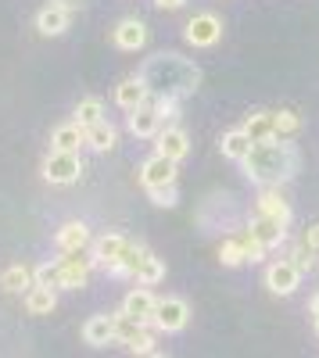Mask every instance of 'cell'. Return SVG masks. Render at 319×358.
Returning <instances> with one entry per match:
<instances>
[{
    "label": "cell",
    "mask_w": 319,
    "mask_h": 358,
    "mask_svg": "<svg viewBox=\"0 0 319 358\" xmlns=\"http://www.w3.org/2000/svg\"><path fill=\"white\" fill-rule=\"evenodd\" d=\"M151 251L143 248L140 241H129V248H126V255L119 258V265H111L108 268V276H133L136 280V268L143 265V258H148Z\"/></svg>",
    "instance_id": "24"
},
{
    "label": "cell",
    "mask_w": 319,
    "mask_h": 358,
    "mask_svg": "<svg viewBox=\"0 0 319 358\" xmlns=\"http://www.w3.org/2000/svg\"><path fill=\"white\" fill-rule=\"evenodd\" d=\"M72 122L83 126V129L104 122V101H101V97H83V101L76 104V118H72Z\"/></svg>",
    "instance_id": "27"
},
{
    "label": "cell",
    "mask_w": 319,
    "mask_h": 358,
    "mask_svg": "<svg viewBox=\"0 0 319 358\" xmlns=\"http://www.w3.org/2000/svg\"><path fill=\"white\" fill-rule=\"evenodd\" d=\"M50 4H57V8H65V11H79L86 0H50Z\"/></svg>",
    "instance_id": "38"
},
{
    "label": "cell",
    "mask_w": 319,
    "mask_h": 358,
    "mask_svg": "<svg viewBox=\"0 0 319 358\" xmlns=\"http://www.w3.org/2000/svg\"><path fill=\"white\" fill-rule=\"evenodd\" d=\"M126 348H129L133 355H140V358L155 355V330H151V326H143V330H140L133 341H126Z\"/></svg>",
    "instance_id": "33"
},
{
    "label": "cell",
    "mask_w": 319,
    "mask_h": 358,
    "mask_svg": "<svg viewBox=\"0 0 319 358\" xmlns=\"http://www.w3.org/2000/svg\"><path fill=\"white\" fill-rule=\"evenodd\" d=\"M187 322H190V305L183 297H162L155 308V319H151V330L155 334H180Z\"/></svg>",
    "instance_id": "3"
},
{
    "label": "cell",
    "mask_w": 319,
    "mask_h": 358,
    "mask_svg": "<svg viewBox=\"0 0 319 358\" xmlns=\"http://www.w3.org/2000/svg\"><path fill=\"white\" fill-rule=\"evenodd\" d=\"M57 262V273H62V290H79L90 283V255H62V258H54Z\"/></svg>",
    "instance_id": "10"
},
{
    "label": "cell",
    "mask_w": 319,
    "mask_h": 358,
    "mask_svg": "<svg viewBox=\"0 0 319 358\" xmlns=\"http://www.w3.org/2000/svg\"><path fill=\"white\" fill-rule=\"evenodd\" d=\"M79 176H83V158L79 155L50 151L43 158V179H47V183H54V187H72Z\"/></svg>",
    "instance_id": "4"
},
{
    "label": "cell",
    "mask_w": 319,
    "mask_h": 358,
    "mask_svg": "<svg viewBox=\"0 0 319 358\" xmlns=\"http://www.w3.org/2000/svg\"><path fill=\"white\" fill-rule=\"evenodd\" d=\"M302 155L295 143L287 140H266V143H255L251 155L244 158V176L251 179L255 187H283L298 176Z\"/></svg>",
    "instance_id": "2"
},
{
    "label": "cell",
    "mask_w": 319,
    "mask_h": 358,
    "mask_svg": "<svg viewBox=\"0 0 319 358\" xmlns=\"http://www.w3.org/2000/svg\"><path fill=\"white\" fill-rule=\"evenodd\" d=\"M148 101H151V90L143 86L136 76H126L119 86H115V104H119L126 115H129V111H136V108H143Z\"/></svg>",
    "instance_id": "17"
},
{
    "label": "cell",
    "mask_w": 319,
    "mask_h": 358,
    "mask_svg": "<svg viewBox=\"0 0 319 358\" xmlns=\"http://www.w3.org/2000/svg\"><path fill=\"white\" fill-rule=\"evenodd\" d=\"M183 4H187V0H155V8H162V11H176Z\"/></svg>",
    "instance_id": "39"
},
{
    "label": "cell",
    "mask_w": 319,
    "mask_h": 358,
    "mask_svg": "<svg viewBox=\"0 0 319 358\" xmlns=\"http://www.w3.org/2000/svg\"><path fill=\"white\" fill-rule=\"evenodd\" d=\"M126 248H129V236H122V233H101L97 241L90 244V262H94V268H108L111 265H119V258L126 255Z\"/></svg>",
    "instance_id": "7"
},
{
    "label": "cell",
    "mask_w": 319,
    "mask_h": 358,
    "mask_svg": "<svg viewBox=\"0 0 319 358\" xmlns=\"http://www.w3.org/2000/svg\"><path fill=\"white\" fill-rule=\"evenodd\" d=\"M165 280V262L158 255H148L143 258V265L136 268V287H155Z\"/></svg>",
    "instance_id": "28"
},
{
    "label": "cell",
    "mask_w": 319,
    "mask_h": 358,
    "mask_svg": "<svg viewBox=\"0 0 319 358\" xmlns=\"http://www.w3.org/2000/svg\"><path fill=\"white\" fill-rule=\"evenodd\" d=\"M151 104L158 108V115L165 118V122H169V118H176V111H180V101H172V97H151Z\"/></svg>",
    "instance_id": "37"
},
{
    "label": "cell",
    "mask_w": 319,
    "mask_h": 358,
    "mask_svg": "<svg viewBox=\"0 0 319 358\" xmlns=\"http://www.w3.org/2000/svg\"><path fill=\"white\" fill-rule=\"evenodd\" d=\"M241 129L248 133V140H251V143H266V140H276V122H273V111H266V108L248 111Z\"/></svg>",
    "instance_id": "18"
},
{
    "label": "cell",
    "mask_w": 319,
    "mask_h": 358,
    "mask_svg": "<svg viewBox=\"0 0 319 358\" xmlns=\"http://www.w3.org/2000/svg\"><path fill=\"white\" fill-rule=\"evenodd\" d=\"M148 197H151V204H158V208H176L180 190H176V187H165V190H151Z\"/></svg>",
    "instance_id": "35"
},
{
    "label": "cell",
    "mask_w": 319,
    "mask_h": 358,
    "mask_svg": "<svg viewBox=\"0 0 319 358\" xmlns=\"http://www.w3.org/2000/svg\"><path fill=\"white\" fill-rule=\"evenodd\" d=\"M140 330H143V322H133L129 315H122V312H115V341H119V344L133 341V337H136Z\"/></svg>",
    "instance_id": "32"
},
{
    "label": "cell",
    "mask_w": 319,
    "mask_h": 358,
    "mask_svg": "<svg viewBox=\"0 0 319 358\" xmlns=\"http://www.w3.org/2000/svg\"><path fill=\"white\" fill-rule=\"evenodd\" d=\"M255 212H258V215L276 219L283 229H291V201H287V197L280 194V187H266V190H258Z\"/></svg>",
    "instance_id": "14"
},
{
    "label": "cell",
    "mask_w": 319,
    "mask_h": 358,
    "mask_svg": "<svg viewBox=\"0 0 319 358\" xmlns=\"http://www.w3.org/2000/svg\"><path fill=\"white\" fill-rule=\"evenodd\" d=\"M298 244H302L305 251L319 255V222H312V226H305V229H302V236H298Z\"/></svg>",
    "instance_id": "36"
},
{
    "label": "cell",
    "mask_w": 319,
    "mask_h": 358,
    "mask_svg": "<svg viewBox=\"0 0 319 358\" xmlns=\"http://www.w3.org/2000/svg\"><path fill=\"white\" fill-rule=\"evenodd\" d=\"M219 262L229 265V268H237V265L248 262V255H244V248H241L237 236H226V241H219Z\"/></svg>",
    "instance_id": "29"
},
{
    "label": "cell",
    "mask_w": 319,
    "mask_h": 358,
    "mask_svg": "<svg viewBox=\"0 0 319 358\" xmlns=\"http://www.w3.org/2000/svg\"><path fill=\"white\" fill-rule=\"evenodd\" d=\"M251 140H248V133L244 129H229V133H222L219 136V151H222V158H229V162H241L244 165V158L251 155Z\"/></svg>",
    "instance_id": "23"
},
{
    "label": "cell",
    "mask_w": 319,
    "mask_h": 358,
    "mask_svg": "<svg viewBox=\"0 0 319 358\" xmlns=\"http://www.w3.org/2000/svg\"><path fill=\"white\" fill-rule=\"evenodd\" d=\"M111 43L119 50H140L143 43H148V25H143L140 18H122L111 29Z\"/></svg>",
    "instance_id": "16"
},
{
    "label": "cell",
    "mask_w": 319,
    "mask_h": 358,
    "mask_svg": "<svg viewBox=\"0 0 319 358\" xmlns=\"http://www.w3.org/2000/svg\"><path fill=\"white\" fill-rule=\"evenodd\" d=\"M57 308V290H47V287H33L25 294V312L29 315H50Z\"/></svg>",
    "instance_id": "26"
},
{
    "label": "cell",
    "mask_w": 319,
    "mask_h": 358,
    "mask_svg": "<svg viewBox=\"0 0 319 358\" xmlns=\"http://www.w3.org/2000/svg\"><path fill=\"white\" fill-rule=\"evenodd\" d=\"M136 79L151 90V97L183 101V97H194V90L201 86V69L197 62H190V57L176 50H162L136 69Z\"/></svg>",
    "instance_id": "1"
},
{
    "label": "cell",
    "mask_w": 319,
    "mask_h": 358,
    "mask_svg": "<svg viewBox=\"0 0 319 358\" xmlns=\"http://www.w3.org/2000/svg\"><path fill=\"white\" fill-rule=\"evenodd\" d=\"M183 40L190 47H215L222 40V18L212 15V11H201L194 15L187 25H183Z\"/></svg>",
    "instance_id": "5"
},
{
    "label": "cell",
    "mask_w": 319,
    "mask_h": 358,
    "mask_svg": "<svg viewBox=\"0 0 319 358\" xmlns=\"http://www.w3.org/2000/svg\"><path fill=\"white\" fill-rule=\"evenodd\" d=\"M0 287H4L8 294H29V290L36 287V280H33V265H25V262L8 265L4 273H0Z\"/></svg>",
    "instance_id": "21"
},
{
    "label": "cell",
    "mask_w": 319,
    "mask_h": 358,
    "mask_svg": "<svg viewBox=\"0 0 319 358\" xmlns=\"http://www.w3.org/2000/svg\"><path fill=\"white\" fill-rule=\"evenodd\" d=\"M273 122H276V140H283V136H295L302 129V115L283 108V111H273Z\"/></svg>",
    "instance_id": "31"
},
{
    "label": "cell",
    "mask_w": 319,
    "mask_h": 358,
    "mask_svg": "<svg viewBox=\"0 0 319 358\" xmlns=\"http://www.w3.org/2000/svg\"><path fill=\"white\" fill-rule=\"evenodd\" d=\"M176 176H180V165L169 162L162 155H151L148 162L140 165V187L143 190H165V187H176Z\"/></svg>",
    "instance_id": "6"
},
{
    "label": "cell",
    "mask_w": 319,
    "mask_h": 358,
    "mask_svg": "<svg viewBox=\"0 0 319 358\" xmlns=\"http://www.w3.org/2000/svg\"><path fill=\"white\" fill-rule=\"evenodd\" d=\"M248 233H251V236H255V241L262 244L266 251H276V248H283V244H287V229H283L276 219L258 215V212L248 219Z\"/></svg>",
    "instance_id": "15"
},
{
    "label": "cell",
    "mask_w": 319,
    "mask_h": 358,
    "mask_svg": "<svg viewBox=\"0 0 319 358\" xmlns=\"http://www.w3.org/2000/svg\"><path fill=\"white\" fill-rule=\"evenodd\" d=\"M83 341L90 348H104L115 341V315H94L83 326Z\"/></svg>",
    "instance_id": "22"
},
{
    "label": "cell",
    "mask_w": 319,
    "mask_h": 358,
    "mask_svg": "<svg viewBox=\"0 0 319 358\" xmlns=\"http://www.w3.org/2000/svg\"><path fill=\"white\" fill-rule=\"evenodd\" d=\"M266 287H269V294H280V297L295 294V290L302 287V273H298V265H295V262H287V258L269 262V265H266Z\"/></svg>",
    "instance_id": "9"
},
{
    "label": "cell",
    "mask_w": 319,
    "mask_h": 358,
    "mask_svg": "<svg viewBox=\"0 0 319 358\" xmlns=\"http://www.w3.org/2000/svg\"><path fill=\"white\" fill-rule=\"evenodd\" d=\"M94 244V236H90V226L86 222H79V219H69V222H62L57 226V233H54V248L62 251V255H83L86 248Z\"/></svg>",
    "instance_id": "8"
},
{
    "label": "cell",
    "mask_w": 319,
    "mask_h": 358,
    "mask_svg": "<svg viewBox=\"0 0 319 358\" xmlns=\"http://www.w3.org/2000/svg\"><path fill=\"white\" fill-rule=\"evenodd\" d=\"M86 143V129L76 122H65L50 133V151H62V155H79V147Z\"/></svg>",
    "instance_id": "20"
},
{
    "label": "cell",
    "mask_w": 319,
    "mask_h": 358,
    "mask_svg": "<svg viewBox=\"0 0 319 358\" xmlns=\"http://www.w3.org/2000/svg\"><path fill=\"white\" fill-rule=\"evenodd\" d=\"M148 358H165V355H158V351H155V355H148Z\"/></svg>",
    "instance_id": "41"
},
{
    "label": "cell",
    "mask_w": 319,
    "mask_h": 358,
    "mask_svg": "<svg viewBox=\"0 0 319 358\" xmlns=\"http://www.w3.org/2000/svg\"><path fill=\"white\" fill-rule=\"evenodd\" d=\"M126 129L136 136V140H155L162 129H165V118L158 115V108L148 101L143 108H136V111H129L126 115Z\"/></svg>",
    "instance_id": "11"
},
{
    "label": "cell",
    "mask_w": 319,
    "mask_h": 358,
    "mask_svg": "<svg viewBox=\"0 0 319 358\" xmlns=\"http://www.w3.org/2000/svg\"><path fill=\"white\" fill-rule=\"evenodd\" d=\"M237 241H241V248H244V255H248V262H262V258L269 255V251H266L262 244H258V241H255V236H251L248 229H241V233H237Z\"/></svg>",
    "instance_id": "34"
},
{
    "label": "cell",
    "mask_w": 319,
    "mask_h": 358,
    "mask_svg": "<svg viewBox=\"0 0 319 358\" xmlns=\"http://www.w3.org/2000/svg\"><path fill=\"white\" fill-rule=\"evenodd\" d=\"M309 315H312V322H316V334H319V294L309 301Z\"/></svg>",
    "instance_id": "40"
},
{
    "label": "cell",
    "mask_w": 319,
    "mask_h": 358,
    "mask_svg": "<svg viewBox=\"0 0 319 358\" xmlns=\"http://www.w3.org/2000/svg\"><path fill=\"white\" fill-rule=\"evenodd\" d=\"M155 155H162V158H169V162H183L187 155H190V136H187V129L183 126H165L158 136H155Z\"/></svg>",
    "instance_id": "12"
},
{
    "label": "cell",
    "mask_w": 319,
    "mask_h": 358,
    "mask_svg": "<svg viewBox=\"0 0 319 358\" xmlns=\"http://www.w3.org/2000/svg\"><path fill=\"white\" fill-rule=\"evenodd\" d=\"M115 143H119V129H115V126L108 122V118H104V122H97V126L86 129V147H94L97 155L111 151Z\"/></svg>",
    "instance_id": "25"
},
{
    "label": "cell",
    "mask_w": 319,
    "mask_h": 358,
    "mask_svg": "<svg viewBox=\"0 0 319 358\" xmlns=\"http://www.w3.org/2000/svg\"><path fill=\"white\" fill-rule=\"evenodd\" d=\"M33 280H36V287L62 290V273H57V262H40V265L33 268Z\"/></svg>",
    "instance_id": "30"
},
{
    "label": "cell",
    "mask_w": 319,
    "mask_h": 358,
    "mask_svg": "<svg viewBox=\"0 0 319 358\" xmlns=\"http://www.w3.org/2000/svg\"><path fill=\"white\" fill-rule=\"evenodd\" d=\"M69 18H72V11L57 8V4H43L36 11V33L40 36H62L69 29Z\"/></svg>",
    "instance_id": "19"
},
{
    "label": "cell",
    "mask_w": 319,
    "mask_h": 358,
    "mask_svg": "<svg viewBox=\"0 0 319 358\" xmlns=\"http://www.w3.org/2000/svg\"><path fill=\"white\" fill-rule=\"evenodd\" d=\"M155 308H158V297H155L148 287H133V290L122 297V315H129L133 322L151 326V319H155Z\"/></svg>",
    "instance_id": "13"
}]
</instances>
